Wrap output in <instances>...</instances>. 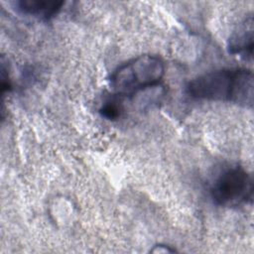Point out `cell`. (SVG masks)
Here are the masks:
<instances>
[{
  "instance_id": "cell-1",
  "label": "cell",
  "mask_w": 254,
  "mask_h": 254,
  "mask_svg": "<svg viewBox=\"0 0 254 254\" xmlns=\"http://www.w3.org/2000/svg\"><path fill=\"white\" fill-rule=\"evenodd\" d=\"M253 72L246 68H224L203 73L187 85L188 94L199 100L253 106Z\"/></svg>"
},
{
  "instance_id": "cell-2",
  "label": "cell",
  "mask_w": 254,
  "mask_h": 254,
  "mask_svg": "<svg viewBox=\"0 0 254 254\" xmlns=\"http://www.w3.org/2000/svg\"><path fill=\"white\" fill-rule=\"evenodd\" d=\"M164 74L165 64L160 57L142 55L118 66L110 76V86L116 95L132 97L158 85Z\"/></svg>"
},
{
  "instance_id": "cell-3",
  "label": "cell",
  "mask_w": 254,
  "mask_h": 254,
  "mask_svg": "<svg viewBox=\"0 0 254 254\" xmlns=\"http://www.w3.org/2000/svg\"><path fill=\"white\" fill-rule=\"evenodd\" d=\"M210 195L213 202L220 206H237L252 201V176L242 167H230L215 179Z\"/></svg>"
},
{
  "instance_id": "cell-4",
  "label": "cell",
  "mask_w": 254,
  "mask_h": 254,
  "mask_svg": "<svg viewBox=\"0 0 254 254\" xmlns=\"http://www.w3.org/2000/svg\"><path fill=\"white\" fill-rule=\"evenodd\" d=\"M253 17L250 15L238 24L231 33L227 43L228 53L251 58L253 52Z\"/></svg>"
},
{
  "instance_id": "cell-5",
  "label": "cell",
  "mask_w": 254,
  "mask_h": 254,
  "mask_svg": "<svg viewBox=\"0 0 254 254\" xmlns=\"http://www.w3.org/2000/svg\"><path fill=\"white\" fill-rule=\"evenodd\" d=\"M64 6V2L59 0H20L15 2V7L19 12L40 20L54 18Z\"/></svg>"
},
{
  "instance_id": "cell-6",
  "label": "cell",
  "mask_w": 254,
  "mask_h": 254,
  "mask_svg": "<svg viewBox=\"0 0 254 254\" xmlns=\"http://www.w3.org/2000/svg\"><path fill=\"white\" fill-rule=\"evenodd\" d=\"M122 112V107L118 102L114 100L106 101L99 109V113L102 117L108 120H116L120 117Z\"/></svg>"
}]
</instances>
